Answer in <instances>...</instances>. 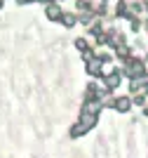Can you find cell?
Returning a JSON list of instances; mask_svg holds the SVG:
<instances>
[{
	"mask_svg": "<svg viewBox=\"0 0 148 158\" xmlns=\"http://www.w3.org/2000/svg\"><path fill=\"white\" fill-rule=\"evenodd\" d=\"M143 69H146V64H143V59H139V57H132V59L125 64V73H127L129 78H141Z\"/></svg>",
	"mask_w": 148,
	"mask_h": 158,
	"instance_id": "6da1fadb",
	"label": "cell"
},
{
	"mask_svg": "<svg viewBox=\"0 0 148 158\" xmlns=\"http://www.w3.org/2000/svg\"><path fill=\"white\" fill-rule=\"evenodd\" d=\"M101 106H103L101 99H85V104H82V113H87V116H97V113L101 111Z\"/></svg>",
	"mask_w": 148,
	"mask_h": 158,
	"instance_id": "7a4b0ae2",
	"label": "cell"
},
{
	"mask_svg": "<svg viewBox=\"0 0 148 158\" xmlns=\"http://www.w3.org/2000/svg\"><path fill=\"white\" fill-rule=\"evenodd\" d=\"M106 106H113L115 111H120V113H125V111H129V106H132V99L129 97H118V99H113V102H103Z\"/></svg>",
	"mask_w": 148,
	"mask_h": 158,
	"instance_id": "3957f363",
	"label": "cell"
},
{
	"mask_svg": "<svg viewBox=\"0 0 148 158\" xmlns=\"http://www.w3.org/2000/svg\"><path fill=\"white\" fill-rule=\"evenodd\" d=\"M103 85H106L103 87L106 92H113V90L120 85V71H113L110 76H106V78H103Z\"/></svg>",
	"mask_w": 148,
	"mask_h": 158,
	"instance_id": "277c9868",
	"label": "cell"
},
{
	"mask_svg": "<svg viewBox=\"0 0 148 158\" xmlns=\"http://www.w3.org/2000/svg\"><path fill=\"white\" fill-rule=\"evenodd\" d=\"M45 14H47V19H50V21H59L61 17H64V12H61V7H59L57 2H50L47 10H45Z\"/></svg>",
	"mask_w": 148,
	"mask_h": 158,
	"instance_id": "5b68a950",
	"label": "cell"
},
{
	"mask_svg": "<svg viewBox=\"0 0 148 158\" xmlns=\"http://www.w3.org/2000/svg\"><path fill=\"white\" fill-rule=\"evenodd\" d=\"M85 66H87V73H92V76H101V61H99L97 57H94V59H87Z\"/></svg>",
	"mask_w": 148,
	"mask_h": 158,
	"instance_id": "8992f818",
	"label": "cell"
},
{
	"mask_svg": "<svg viewBox=\"0 0 148 158\" xmlns=\"http://www.w3.org/2000/svg\"><path fill=\"white\" fill-rule=\"evenodd\" d=\"M61 24H64V26H68V28H71L73 24H75V14H64V17H61Z\"/></svg>",
	"mask_w": 148,
	"mask_h": 158,
	"instance_id": "52a82bcc",
	"label": "cell"
},
{
	"mask_svg": "<svg viewBox=\"0 0 148 158\" xmlns=\"http://www.w3.org/2000/svg\"><path fill=\"white\" fill-rule=\"evenodd\" d=\"M92 21H94V14H92V12H87V14L80 17V24H82V26H90Z\"/></svg>",
	"mask_w": 148,
	"mask_h": 158,
	"instance_id": "ba28073f",
	"label": "cell"
},
{
	"mask_svg": "<svg viewBox=\"0 0 148 158\" xmlns=\"http://www.w3.org/2000/svg\"><path fill=\"white\" fill-rule=\"evenodd\" d=\"M75 47H78V50H82V52H87V50H92V47L87 45V43H85V38H78V40H75Z\"/></svg>",
	"mask_w": 148,
	"mask_h": 158,
	"instance_id": "9c48e42d",
	"label": "cell"
},
{
	"mask_svg": "<svg viewBox=\"0 0 148 158\" xmlns=\"http://www.w3.org/2000/svg\"><path fill=\"white\" fill-rule=\"evenodd\" d=\"M78 7L80 10H92V0H78Z\"/></svg>",
	"mask_w": 148,
	"mask_h": 158,
	"instance_id": "30bf717a",
	"label": "cell"
},
{
	"mask_svg": "<svg viewBox=\"0 0 148 158\" xmlns=\"http://www.w3.org/2000/svg\"><path fill=\"white\" fill-rule=\"evenodd\" d=\"M132 102H134L136 106H143V104H146V94H136V97L132 99Z\"/></svg>",
	"mask_w": 148,
	"mask_h": 158,
	"instance_id": "8fae6325",
	"label": "cell"
},
{
	"mask_svg": "<svg viewBox=\"0 0 148 158\" xmlns=\"http://www.w3.org/2000/svg\"><path fill=\"white\" fill-rule=\"evenodd\" d=\"M106 12H108V7H106V5H99L97 7V14H106Z\"/></svg>",
	"mask_w": 148,
	"mask_h": 158,
	"instance_id": "7c38bea8",
	"label": "cell"
},
{
	"mask_svg": "<svg viewBox=\"0 0 148 158\" xmlns=\"http://www.w3.org/2000/svg\"><path fill=\"white\" fill-rule=\"evenodd\" d=\"M143 116H148V106H146V109H143Z\"/></svg>",
	"mask_w": 148,
	"mask_h": 158,
	"instance_id": "4fadbf2b",
	"label": "cell"
},
{
	"mask_svg": "<svg viewBox=\"0 0 148 158\" xmlns=\"http://www.w3.org/2000/svg\"><path fill=\"white\" fill-rule=\"evenodd\" d=\"M0 7H2V0H0Z\"/></svg>",
	"mask_w": 148,
	"mask_h": 158,
	"instance_id": "5bb4252c",
	"label": "cell"
},
{
	"mask_svg": "<svg viewBox=\"0 0 148 158\" xmlns=\"http://www.w3.org/2000/svg\"><path fill=\"white\" fill-rule=\"evenodd\" d=\"M103 2H106V0H103Z\"/></svg>",
	"mask_w": 148,
	"mask_h": 158,
	"instance_id": "9a60e30c",
	"label": "cell"
}]
</instances>
